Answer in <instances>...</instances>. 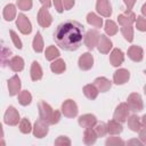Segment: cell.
<instances>
[{"mask_svg": "<svg viewBox=\"0 0 146 146\" xmlns=\"http://www.w3.org/2000/svg\"><path fill=\"white\" fill-rule=\"evenodd\" d=\"M39 114L40 119L47 124H56L60 120V113L57 110H52L49 104L41 100L39 102Z\"/></svg>", "mask_w": 146, "mask_h": 146, "instance_id": "cell-2", "label": "cell"}, {"mask_svg": "<svg viewBox=\"0 0 146 146\" xmlns=\"http://www.w3.org/2000/svg\"><path fill=\"white\" fill-rule=\"evenodd\" d=\"M95 125H96V127L94 128V130H95L97 137H104V136L107 133V127H106L105 123L100 122V123H96Z\"/></svg>", "mask_w": 146, "mask_h": 146, "instance_id": "cell-37", "label": "cell"}, {"mask_svg": "<svg viewBox=\"0 0 146 146\" xmlns=\"http://www.w3.org/2000/svg\"><path fill=\"white\" fill-rule=\"evenodd\" d=\"M55 145H57V146H70L71 145V140L66 136H59L55 140Z\"/></svg>", "mask_w": 146, "mask_h": 146, "instance_id": "cell-41", "label": "cell"}, {"mask_svg": "<svg viewBox=\"0 0 146 146\" xmlns=\"http://www.w3.org/2000/svg\"><path fill=\"white\" fill-rule=\"evenodd\" d=\"M143 56H144V51L143 48L139 46H131L128 49V57L133 62H141Z\"/></svg>", "mask_w": 146, "mask_h": 146, "instance_id": "cell-17", "label": "cell"}, {"mask_svg": "<svg viewBox=\"0 0 146 146\" xmlns=\"http://www.w3.org/2000/svg\"><path fill=\"white\" fill-rule=\"evenodd\" d=\"M19 130H21L22 133H30V132H31L32 125H31V122L27 120V117H23V119L21 120Z\"/></svg>", "mask_w": 146, "mask_h": 146, "instance_id": "cell-35", "label": "cell"}, {"mask_svg": "<svg viewBox=\"0 0 146 146\" xmlns=\"http://www.w3.org/2000/svg\"><path fill=\"white\" fill-rule=\"evenodd\" d=\"M98 50L102 52V54H108L110 50L112 49V41L105 35V34H100L99 35V40H98Z\"/></svg>", "mask_w": 146, "mask_h": 146, "instance_id": "cell-15", "label": "cell"}, {"mask_svg": "<svg viewBox=\"0 0 146 146\" xmlns=\"http://www.w3.org/2000/svg\"><path fill=\"white\" fill-rule=\"evenodd\" d=\"M8 90L10 96H15L21 90V80L18 75H14L8 80Z\"/></svg>", "mask_w": 146, "mask_h": 146, "instance_id": "cell-19", "label": "cell"}, {"mask_svg": "<svg viewBox=\"0 0 146 146\" xmlns=\"http://www.w3.org/2000/svg\"><path fill=\"white\" fill-rule=\"evenodd\" d=\"M48 125L49 124H47L41 119H39L38 121H35L34 127H33V135H34V137H36V138H43L48 133V131H49Z\"/></svg>", "mask_w": 146, "mask_h": 146, "instance_id": "cell-10", "label": "cell"}, {"mask_svg": "<svg viewBox=\"0 0 146 146\" xmlns=\"http://www.w3.org/2000/svg\"><path fill=\"white\" fill-rule=\"evenodd\" d=\"M99 32L97 30H89L86 35H84V44L87 46L88 49H94L97 43H98V40H99Z\"/></svg>", "mask_w": 146, "mask_h": 146, "instance_id": "cell-6", "label": "cell"}, {"mask_svg": "<svg viewBox=\"0 0 146 146\" xmlns=\"http://www.w3.org/2000/svg\"><path fill=\"white\" fill-rule=\"evenodd\" d=\"M42 78V68L40 66V64L34 60L31 65V79L33 81H39Z\"/></svg>", "mask_w": 146, "mask_h": 146, "instance_id": "cell-24", "label": "cell"}, {"mask_svg": "<svg viewBox=\"0 0 146 146\" xmlns=\"http://www.w3.org/2000/svg\"><path fill=\"white\" fill-rule=\"evenodd\" d=\"M127 105H128L129 110L130 111H133V112H140L144 108L143 99H141L140 95L137 94V92H132V94H130L128 96Z\"/></svg>", "mask_w": 146, "mask_h": 146, "instance_id": "cell-3", "label": "cell"}, {"mask_svg": "<svg viewBox=\"0 0 146 146\" xmlns=\"http://www.w3.org/2000/svg\"><path fill=\"white\" fill-rule=\"evenodd\" d=\"M106 127H107V132L111 133V135H119L123 130V128L121 125V122H119L116 120H111L106 124Z\"/></svg>", "mask_w": 146, "mask_h": 146, "instance_id": "cell-23", "label": "cell"}, {"mask_svg": "<svg viewBox=\"0 0 146 146\" xmlns=\"http://www.w3.org/2000/svg\"><path fill=\"white\" fill-rule=\"evenodd\" d=\"M9 33H10L11 40H13V42H14V46H15L16 48H18V49H22V47H23V46H22V41H21V39L18 38V35L16 34V32L13 31V30H10Z\"/></svg>", "mask_w": 146, "mask_h": 146, "instance_id": "cell-40", "label": "cell"}, {"mask_svg": "<svg viewBox=\"0 0 146 146\" xmlns=\"http://www.w3.org/2000/svg\"><path fill=\"white\" fill-rule=\"evenodd\" d=\"M59 50L55 47V46H50V47H48L47 49H46V52H44V57H46V59H48V60H54L55 58H57V57H59Z\"/></svg>", "mask_w": 146, "mask_h": 146, "instance_id": "cell-31", "label": "cell"}, {"mask_svg": "<svg viewBox=\"0 0 146 146\" xmlns=\"http://www.w3.org/2000/svg\"><path fill=\"white\" fill-rule=\"evenodd\" d=\"M124 60V55L122 52V50H120L119 48L113 49V51L110 55V62L113 66H120Z\"/></svg>", "mask_w": 146, "mask_h": 146, "instance_id": "cell-20", "label": "cell"}, {"mask_svg": "<svg viewBox=\"0 0 146 146\" xmlns=\"http://www.w3.org/2000/svg\"><path fill=\"white\" fill-rule=\"evenodd\" d=\"M2 137H3V129H2V125L0 123V138H2Z\"/></svg>", "mask_w": 146, "mask_h": 146, "instance_id": "cell-48", "label": "cell"}, {"mask_svg": "<svg viewBox=\"0 0 146 146\" xmlns=\"http://www.w3.org/2000/svg\"><path fill=\"white\" fill-rule=\"evenodd\" d=\"M54 6H55V8L58 13H63L64 8H63V5H62V0H54Z\"/></svg>", "mask_w": 146, "mask_h": 146, "instance_id": "cell-45", "label": "cell"}, {"mask_svg": "<svg viewBox=\"0 0 146 146\" xmlns=\"http://www.w3.org/2000/svg\"><path fill=\"white\" fill-rule=\"evenodd\" d=\"M65 68H66V64H65L64 59H62V58H58L50 64V70L56 74L63 73L65 71Z\"/></svg>", "mask_w": 146, "mask_h": 146, "instance_id": "cell-26", "label": "cell"}, {"mask_svg": "<svg viewBox=\"0 0 146 146\" xmlns=\"http://www.w3.org/2000/svg\"><path fill=\"white\" fill-rule=\"evenodd\" d=\"M129 111H130V110H129L127 103H121V104H119L117 107L115 108L113 119L116 120V121H119V122H124V121L128 119Z\"/></svg>", "mask_w": 146, "mask_h": 146, "instance_id": "cell-9", "label": "cell"}, {"mask_svg": "<svg viewBox=\"0 0 146 146\" xmlns=\"http://www.w3.org/2000/svg\"><path fill=\"white\" fill-rule=\"evenodd\" d=\"M62 5L65 10H70L74 6V0H62Z\"/></svg>", "mask_w": 146, "mask_h": 146, "instance_id": "cell-43", "label": "cell"}, {"mask_svg": "<svg viewBox=\"0 0 146 146\" xmlns=\"http://www.w3.org/2000/svg\"><path fill=\"white\" fill-rule=\"evenodd\" d=\"M84 26L76 21H65L60 23L54 32V40L59 48L66 51L79 49L83 39Z\"/></svg>", "mask_w": 146, "mask_h": 146, "instance_id": "cell-1", "label": "cell"}, {"mask_svg": "<svg viewBox=\"0 0 146 146\" xmlns=\"http://www.w3.org/2000/svg\"><path fill=\"white\" fill-rule=\"evenodd\" d=\"M3 121L8 125H16V124H18V121H19V113H18V111L14 106H9L7 108V111H6V113H5Z\"/></svg>", "mask_w": 146, "mask_h": 146, "instance_id": "cell-5", "label": "cell"}, {"mask_svg": "<svg viewBox=\"0 0 146 146\" xmlns=\"http://www.w3.org/2000/svg\"><path fill=\"white\" fill-rule=\"evenodd\" d=\"M105 144L107 146H119V145H124V141L119 137H110L106 139Z\"/></svg>", "mask_w": 146, "mask_h": 146, "instance_id": "cell-39", "label": "cell"}, {"mask_svg": "<svg viewBox=\"0 0 146 146\" xmlns=\"http://www.w3.org/2000/svg\"><path fill=\"white\" fill-rule=\"evenodd\" d=\"M128 127L130 128V130L135 131V132H138V130L140 129L141 127V121L140 119L136 115V114H132L131 116H129L128 119Z\"/></svg>", "mask_w": 146, "mask_h": 146, "instance_id": "cell-28", "label": "cell"}, {"mask_svg": "<svg viewBox=\"0 0 146 146\" xmlns=\"http://www.w3.org/2000/svg\"><path fill=\"white\" fill-rule=\"evenodd\" d=\"M10 56H11V50L6 47L2 40H0V67H5L9 64Z\"/></svg>", "mask_w": 146, "mask_h": 146, "instance_id": "cell-14", "label": "cell"}, {"mask_svg": "<svg viewBox=\"0 0 146 146\" xmlns=\"http://www.w3.org/2000/svg\"><path fill=\"white\" fill-rule=\"evenodd\" d=\"M96 9L104 17H110L112 15V7L110 0H97Z\"/></svg>", "mask_w": 146, "mask_h": 146, "instance_id": "cell-12", "label": "cell"}, {"mask_svg": "<svg viewBox=\"0 0 146 146\" xmlns=\"http://www.w3.org/2000/svg\"><path fill=\"white\" fill-rule=\"evenodd\" d=\"M97 139V135L92 128H86L84 133H83V141L86 145H92L95 144Z\"/></svg>", "mask_w": 146, "mask_h": 146, "instance_id": "cell-25", "label": "cell"}, {"mask_svg": "<svg viewBox=\"0 0 146 146\" xmlns=\"http://www.w3.org/2000/svg\"><path fill=\"white\" fill-rule=\"evenodd\" d=\"M98 89L95 87V84H86L83 87V94L88 99H95L98 96Z\"/></svg>", "mask_w": 146, "mask_h": 146, "instance_id": "cell-27", "label": "cell"}, {"mask_svg": "<svg viewBox=\"0 0 146 146\" xmlns=\"http://www.w3.org/2000/svg\"><path fill=\"white\" fill-rule=\"evenodd\" d=\"M129 78H130V72L125 68H119L113 74V81L115 84H123L128 82Z\"/></svg>", "mask_w": 146, "mask_h": 146, "instance_id": "cell-13", "label": "cell"}, {"mask_svg": "<svg viewBox=\"0 0 146 146\" xmlns=\"http://www.w3.org/2000/svg\"><path fill=\"white\" fill-rule=\"evenodd\" d=\"M16 25L18 27V30L23 33V34H30L32 31V25L31 22L29 21V18L24 15V14H19L16 21Z\"/></svg>", "mask_w": 146, "mask_h": 146, "instance_id": "cell-7", "label": "cell"}, {"mask_svg": "<svg viewBox=\"0 0 146 146\" xmlns=\"http://www.w3.org/2000/svg\"><path fill=\"white\" fill-rule=\"evenodd\" d=\"M145 9H146V5H143V8H141V11H143V15H145Z\"/></svg>", "mask_w": 146, "mask_h": 146, "instance_id": "cell-49", "label": "cell"}, {"mask_svg": "<svg viewBox=\"0 0 146 146\" xmlns=\"http://www.w3.org/2000/svg\"><path fill=\"white\" fill-rule=\"evenodd\" d=\"M124 1V3H125V6H127V14L128 13H130L131 11V9H132V7H133V5L136 3V0H123Z\"/></svg>", "mask_w": 146, "mask_h": 146, "instance_id": "cell-44", "label": "cell"}, {"mask_svg": "<svg viewBox=\"0 0 146 146\" xmlns=\"http://www.w3.org/2000/svg\"><path fill=\"white\" fill-rule=\"evenodd\" d=\"M62 113L66 117H75L78 115V106L73 99H67L62 104Z\"/></svg>", "mask_w": 146, "mask_h": 146, "instance_id": "cell-4", "label": "cell"}, {"mask_svg": "<svg viewBox=\"0 0 146 146\" xmlns=\"http://www.w3.org/2000/svg\"><path fill=\"white\" fill-rule=\"evenodd\" d=\"M78 122L82 128H92L97 123V119L92 114H83L79 117Z\"/></svg>", "mask_w": 146, "mask_h": 146, "instance_id": "cell-16", "label": "cell"}, {"mask_svg": "<svg viewBox=\"0 0 146 146\" xmlns=\"http://www.w3.org/2000/svg\"><path fill=\"white\" fill-rule=\"evenodd\" d=\"M52 22V17L51 15L49 14L48 11V8L46 7H41L39 9V13H38V23L42 26V27H49L50 24Z\"/></svg>", "mask_w": 146, "mask_h": 146, "instance_id": "cell-8", "label": "cell"}, {"mask_svg": "<svg viewBox=\"0 0 146 146\" xmlns=\"http://www.w3.org/2000/svg\"><path fill=\"white\" fill-rule=\"evenodd\" d=\"M78 64H79V67H80L82 71H88V70H90V68L92 67V65H94V57H92V55H91L90 52H84V54H82V55L80 56V58H79Z\"/></svg>", "mask_w": 146, "mask_h": 146, "instance_id": "cell-11", "label": "cell"}, {"mask_svg": "<svg viewBox=\"0 0 146 146\" xmlns=\"http://www.w3.org/2000/svg\"><path fill=\"white\" fill-rule=\"evenodd\" d=\"M128 145H141V143L137 139H131L130 141H128Z\"/></svg>", "mask_w": 146, "mask_h": 146, "instance_id": "cell-47", "label": "cell"}, {"mask_svg": "<svg viewBox=\"0 0 146 146\" xmlns=\"http://www.w3.org/2000/svg\"><path fill=\"white\" fill-rule=\"evenodd\" d=\"M16 5H17V7L19 9H22L24 11L25 10H30L32 8V6H33L32 0H17L16 1Z\"/></svg>", "mask_w": 146, "mask_h": 146, "instance_id": "cell-38", "label": "cell"}, {"mask_svg": "<svg viewBox=\"0 0 146 146\" xmlns=\"http://www.w3.org/2000/svg\"><path fill=\"white\" fill-rule=\"evenodd\" d=\"M135 19H136V15L132 11L117 16V22L121 26H131L132 23L135 22Z\"/></svg>", "mask_w": 146, "mask_h": 146, "instance_id": "cell-21", "label": "cell"}, {"mask_svg": "<svg viewBox=\"0 0 146 146\" xmlns=\"http://www.w3.org/2000/svg\"><path fill=\"white\" fill-rule=\"evenodd\" d=\"M117 30H119V27H117V25H116L113 21L107 19V21L105 22V32H106V34H108V35H114V34L117 33Z\"/></svg>", "mask_w": 146, "mask_h": 146, "instance_id": "cell-34", "label": "cell"}, {"mask_svg": "<svg viewBox=\"0 0 146 146\" xmlns=\"http://www.w3.org/2000/svg\"><path fill=\"white\" fill-rule=\"evenodd\" d=\"M18 102H19L21 105L26 106V105H29L32 102V95L27 90H23L18 95Z\"/></svg>", "mask_w": 146, "mask_h": 146, "instance_id": "cell-32", "label": "cell"}, {"mask_svg": "<svg viewBox=\"0 0 146 146\" xmlns=\"http://www.w3.org/2000/svg\"><path fill=\"white\" fill-rule=\"evenodd\" d=\"M15 17H16V7H15V5H13V3L7 5L5 7V9H3V18L6 21L10 22Z\"/></svg>", "mask_w": 146, "mask_h": 146, "instance_id": "cell-29", "label": "cell"}, {"mask_svg": "<svg viewBox=\"0 0 146 146\" xmlns=\"http://www.w3.org/2000/svg\"><path fill=\"white\" fill-rule=\"evenodd\" d=\"M9 66L14 72H21L24 68V60L19 56H14L9 60Z\"/></svg>", "mask_w": 146, "mask_h": 146, "instance_id": "cell-22", "label": "cell"}, {"mask_svg": "<svg viewBox=\"0 0 146 146\" xmlns=\"http://www.w3.org/2000/svg\"><path fill=\"white\" fill-rule=\"evenodd\" d=\"M94 84H95V87L98 89V91H100V92H106V91H108V90L111 89V87H112V82H111L108 79L104 78V76H100V78L95 79Z\"/></svg>", "mask_w": 146, "mask_h": 146, "instance_id": "cell-18", "label": "cell"}, {"mask_svg": "<svg viewBox=\"0 0 146 146\" xmlns=\"http://www.w3.org/2000/svg\"><path fill=\"white\" fill-rule=\"evenodd\" d=\"M136 26L139 31L144 32L146 31V19L144 18V16H138L137 21H136Z\"/></svg>", "mask_w": 146, "mask_h": 146, "instance_id": "cell-42", "label": "cell"}, {"mask_svg": "<svg viewBox=\"0 0 146 146\" xmlns=\"http://www.w3.org/2000/svg\"><path fill=\"white\" fill-rule=\"evenodd\" d=\"M87 23L95 26V27H102L103 25V18L97 16L95 13H89L87 15Z\"/></svg>", "mask_w": 146, "mask_h": 146, "instance_id": "cell-30", "label": "cell"}, {"mask_svg": "<svg viewBox=\"0 0 146 146\" xmlns=\"http://www.w3.org/2000/svg\"><path fill=\"white\" fill-rule=\"evenodd\" d=\"M121 32H122V35L124 36V39L128 42H131L133 40V30H132L131 26H122Z\"/></svg>", "mask_w": 146, "mask_h": 146, "instance_id": "cell-36", "label": "cell"}, {"mask_svg": "<svg viewBox=\"0 0 146 146\" xmlns=\"http://www.w3.org/2000/svg\"><path fill=\"white\" fill-rule=\"evenodd\" d=\"M33 49L36 52H41L43 50V40L40 32H36L34 39H33Z\"/></svg>", "mask_w": 146, "mask_h": 146, "instance_id": "cell-33", "label": "cell"}, {"mask_svg": "<svg viewBox=\"0 0 146 146\" xmlns=\"http://www.w3.org/2000/svg\"><path fill=\"white\" fill-rule=\"evenodd\" d=\"M40 2L43 5V7H46V8H49L50 6H51V2H50V0H40Z\"/></svg>", "mask_w": 146, "mask_h": 146, "instance_id": "cell-46", "label": "cell"}, {"mask_svg": "<svg viewBox=\"0 0 146 146\" xmlns=\"http://www.w3.org/2000/svg\"><path fill=\"white\" fill-rule=\"evenodd\" d=\"M5 144H6V143L2 140V138H0V145H5Z\"/></svg>", "mask_w": 146, "mask_h": 146, "instance_id": "cell-50", "label": "cell"}]
</instances>
